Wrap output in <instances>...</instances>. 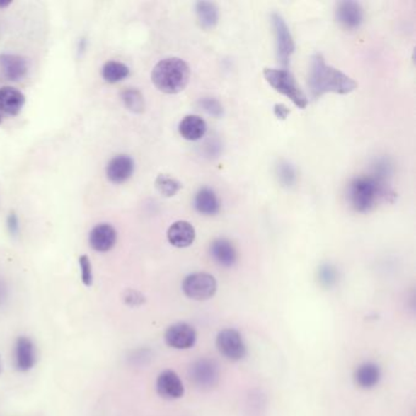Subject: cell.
Masks as SVG:
<instances>
[{
    "label": "cell",
    "mask_w": 416,
    "mask_h": 416,
    "mask_svg": "<svg viewBox=\"0 0 416 416\" xmlns=\"http://www.w3.org/2000/svg\"><path fill=\"white\" fill-rule=\"evenodd\" d=\"M195 230L192 224L185 220L173 222L168 230V243L176 248H187L193 244Z\"/></svg>",
    "instance_id": "2e32d148"
},
{
    "label": "cell",
    "mask_w": 416,
    "mask_h": 416,
    "mask_svg": "<svg viewBox=\"0 0 416 416\" xmlns=\"http://www.w3.org/2000/svg\"><path fill=\"white\" fill-rule=\"evenodd\" d=\"M182 291L193 301H208L215 296L217 281L213 275L207 272H195L187 276L182 282Z\"/></svg>",
    "instance_id": "5b68a950"
},
{
    "label": "cell",
    "mask_w": 416,
    "mask_h": 416,
    "mask_svg": "<svg viewBox=\"0 0 416 416\" xmlns=\"http://www.w3.org/2000/svg\"><path fill=\"white\" fill-rule=\"evenodd\" d=\"M264 77L267 81V83L271 87L284 94L291 102L299 108V109H306L308 107V97L303 92V89L299 87L297 80L294 79L292 72L288 71L286 69H267L264 70Z\"/></svg>",
    "instance_id": "277c9868"
},
{
    "label": "cell",
    "mask_w": 416,
    "mask_h": 416,
    "mask_svg": "<svg viewBox=\"0 0 416 416\" xmlns=\"http://www.w3.org/2000/svg\"><path fill=\"white\" fill-rule=\"evenodd\" d=\"M275 173L279 183L286 188H291L297 183V170L286 160L279 161V164L276 165Z\"/></svg>",
    "instance_id": "cb8c5ba5"
},
{
    "label": "cell",
    "mask_w": 416,
    "mask_h": 416,
    "mask_svg": "<svg viewBox=\"0 0 416 416\" xmlns=\"http://www.w3.org/2000/svg\"><path fill=\"white\" fill-rule=\"evenodd\" d=\"M10 4H11L10 1H8V3H0V8H6V6H9Z\"/></svg>",
    "instance_id": "d6a6232c"
},
{
    "label": "cell",
    "mask_w": 416,
    "mask_h": 416,
    "mask_svg": "<svg viewBox=\"0 0 416 416\" xmlns=\"http://www.w3.org/2000/svg\"><path fill=\"white\" fill-rule=\"evenodd\" d=\"M190 380L200 390H212L220 381V369L214 359L202 358L190 365Z\"/></svg>",
    "instance_id": "52a82bcc"
},
{
    "label": "cell",
    "mask_w": 416,
    "mask_h": 416,
    "mask_svg": "<svg viewBox=\"0 0 416 416\" xmlns=\"http://www.w3.org/2000/svg\"><path fill=\"white\" fill-rule=\"evenodd\" d=\"M381 375V369L377 364L366 362L359 365L355 370V383L362 390H371L380 383Z\"/></svg>",
    "instance_id": "ffe728a7"
},
{
    "label": "cell",
    "mask_w": 416,
    "mask_h": 416,
    "mask_svg": "<svg viewBox=\"0 0 416 416\" xmlns=\"http://www.w3.org/2000/svg\"><path fill=\"white\" fill-rule=\"evenodd\" d=\"M26 102V98L18 89L13 87L0 88V111L6 115H18Z\"/></svg>",
    "instance_id": "d6986e66"
},
{
    "label": "cell",
    "mask_w": 416,
    "mask_h": 416,
    "mask_svg": "<svg viewBox=\"0 0 416 416\" xmlns=\"http://www.w3.org/2000/svg\"><path fill=\"white\" fill-rule=\"evenodd\" d=\"M200 107L207 114L214 116V117H220L224 114V108H222L221 103L219 102L216 98H202L200 100Z\"/></svg>",
    "instance_id": "83f0119b"
},
{
    "label": "cell",
    "mask_w": 416,
    "mask_h": 416,
    "mask_svg": "<svg viewBox=\"0 0 416 416\" xmlns=\"http://www.w3.org/2000/svg\"><path fill=\"white\" fill-rule=\"evenodd\" d=\"M195 13L200 27L205 30H212L219 23V9L216 4L212 1H198L195 3Z\"/></svg>",
    "instance_id": "7402d4cb"
},
{
    "label": "cell",
    "mask_w": 416,
    "mask_h": 416,
    "mask_svg": "<svg viewBox=\"0 0 416 416\" xmlns=\"http://www.w3.org/2000/svg\"><path fill=\"white\" fill-rule=\"evenodd\" d=\"M124 301L127 306H142L143 303L146 301L141 293L133 289H127L124 294Z\"/></svg>",
    "instance_id": "f546056e"
},
{
    "label": "cell",
    "mask_w": 416,
    "mask_h": 416,
    "mask_svg": "<svg viewBox=\"0 0 416 416\" xmlns=\"http://www.w3.org/2000/svg\"><path fill=\"white\" fill-rule=\"evenodd\" d=\"M165 342L173 349H190L197 342V333L190 323H173L165 333Z\"/></svg>",
    "instance_id": "9c48e42d"
},
{
    "label": "cell",
    "mask_w": 416,
    "mask_h": 416,
    "mask_svg": "<svg viewBox=\"0 0 416 416\" xmlns=\"http://www.w3.org/2000/svg\"><path fill=\"white\" fill-rule=\"evenodd\" d=\"M13 360L15 368L18 371H30L36 365V347L28 337H18L13 349Z\"/></svg>",
    "instance_id": "8fae6325"
},
{
    "label": "cell",
    "mask_w": 416,
    "mask_h": 416,
    "mask_svg": "<svg viewBox=\"0 0 416 416\" xmlns=\"http://www.w3.org/2000/svg\"><path fill=\"white\" fill-rule=\"evenodd\" d=\"M156 392L161 398L166 400H175L183 397L185 386L176 372L173 370H164L160 372L156 379Z\"/></svg>",
    "instance_id": "30bf717a"
},
{
    "label": "cell",
    "mask_w": 416,
    "mask_h": 416,
    "mask_svg": "<svg viewBox=\"0 0 416 416\" xmlns=\"http://www.w3.org/2000/svg\"><path fill=\"white\" fill-rule=\"evenodd\" d=\"M394 195L387 181L374 175L354 178L347 188V200L357 213H368L380 202H386Z\"/></svg>",
    "instance_id": "7a4b0ae2"
},
{
    "label": "cell",
    "mask_w": 416,
    "mask_h": 416,
    "mask_svg": "<svg viewBox=\"0 0 416 416\" xmlns=\"http://www.w3.org/2000/svg\"><path fill=\"white\" fill-rule=\"evenodd\" d=\"M122 100H124L125 107L127 108L129 111L134 112V114H141L146 108L144 98L137 89L129 88L124 91L122 92Z\"/></svg>",
    "instance_id": "484cf974"
},
{
    "label": "cell",
    "mask_w": 416,
    "mask_h": 416,
    "mask_svg": "<svg viewBox=\"0 0 416 416\" xmlns=\"http://www.w3.org/2000/svg\"><path fill=\"white\" fill-rule=\"evenodd\" d=\"M308 87L313 98L326 93L348 94L358 88L352 77L330 67L321 54H315L310 62Z\"/></svg>",
    "instance_id": "6da1fadb"
},
{
    "label": "cell",
    "mask_w": 416,
    "mask_h": 416,
    "mask_svg": "<svg viewBox=\"0 0 416 416\" xmlns=\"http://www.w3.org/2000/svg\"><path fill=\"white\" fill-rule=\"evenodd\" d=\"M88 241L96 252H109L116 244L117 232L110 224H99L89 232Z\"/></svg>",
    "instance_id": "5bb4252c"
},
{
    "label": "cell",
    "mask_w": 416,
    "mask_h": 416,
    "mask_svg": "<svg viewBox=\"0 0 416 416\" xmlns=\"http://www.w3.org/2000/svg\"><path fill=\"white\" fill-rule=\"evenodd\" d=\"M190 69L185 60L166 58L160 60L151 71V82L160 92L178 94L190 82Z\"/></svg>",
    "instance_id": "3957f363"
},
{
    "label": "cell",
    "mask_w": 416,
    "mask_h": 416,
    "mask_svg": "<svg viewBox=\"0 0 416 416\" xmlns=\"http://www.w3.org/2000/svg\"><path fill=\"white\" fill-rule=\"evenodd\" d=\"M0 67L4 76L9 81L18 82L23 80L28 71V64L26 58L16 54H1L0 55Z\"/></svg>",
    "instance_id": "e0dca14e"
},
{
    "label": "cell",
    "mask_w": 416,
    "mask_h": 416,
    "mask_svg": "<svg viewBox=\"0 0 416 416\" xmlns=\"http://www.w3.org/2000/svg\"><path fill=\"white\" fill-rule=\"evenodd\" d=\"M274 112L277 119L284 120L289 114V109L284 104H276L274 108Z\"/></svg>",
    "instance_id": "4dcf8cb0"
},
{
    "label": "cell",
    "mask_w": 416,
    "mask_h": 416,
    "mask_svg": "<svg viewBox=\"0 0 416 416\" xmlns=\"http://www.w3.org/2000/svg\"><path fill=\"white\" fill-rule=\"evenodd\" d=\"M217 350L230 362H239L247 357V345L235 328H225L216 337Z\"/></svg>",
    "instance_id": "ba28073f"
},
{
    "label": "cell",
    "mask_w": 416,
    "mask_h": 416,
    "mask_svg": "<svg viewBox=\"0 0 416 416\" xmlns=\"http://www.w3.org/2000/svg\"><path fill=\"white\" fill-rule=\"evenodd\" d=\"M129 75V69L124 62L109 60L103 65L102 76L108 83H117Z\"/></svg>",
    "instance_id": "603a6c76"
},
{
    "label": "cell",
    "mask_w": 416,
    "mask_h": 416,
    "mask_svg": "<svg viewBox=\"0 0 416 416\" xmlns=\"http://www.w3.org/2000/svg\"><path fill=\"white\" fill-rule=\"evenodd\" d=\"M81 267V279L84 286L91 287L93 284V271H92V264L87 255H81L79 259Z\"/></svg>",
    "instance_id": "f1b7e54d"
},
{
    "label": "cell",
    "mask_w": 416,
    "mask_h": 416,
    "mask_svg": "<svg viewBox=\"0 0 416 416\" xmlns=\"http://www.w3.org/2000/svg\"><path fill=\"white\" fill-rule=\"evenodd\" d=\"M1 120H3V116H1V111H0V122H1Z\"/></svg>",
    "instance_id": "e575fe53"
},
{
    "label": "cell",
    "mask_w": 416,
    "mask_h": 416,
    "mask_svg": "<svg viewBox=\"0 0 416 416\" xmlns=\"http://www.w3.org/2000/svg\"><path fill=\"white\" fill-rule=\"evenodd\" d=\"M195 208L198 213L207 216H213L220 212L221 204L217 198L216 193L212 188L203 187L195 195Z\"/></svg>",
    "instance_id": "44dd1931"
},
{
    "label": "cell",
    "mask_w": 416,
    "mask_h": 416,
    "mask_svg": "<svg viewBox=\"0 0 416 416\" xmlns=\"http://www.w3.org/2000/svg\"><path fill=\"white\" fill-rule=\"evenodd\" d=\"M134 171V161L129 155L120 154L108 163L107 178L114 185H121L131 178Z\"/></svg>",
    "instance_id": "7c38bea8"
},
{
    "label": "cell",
    "mask_w": 416,
    "mask_h": 416,
    "mask_svg": "<svg viewBox=\"0 0 416 416\" xmlns=\"http://www.w3.org/2000/svg\"><path fill=\"white\" fill-rule=\"evenodd\" d=\"M9 229L11 233H16L18 231V217L15 216V214H10L9 216Z\"/></svg>",
    "instance_id": "1f68e13d"
},
{
    "label": "cell",
    "mask_w": 416,
    "mask_h": 416,
    "mask_svg": "<svg viewBox=\"0 0 416 416\" xmlns=\"http://www.w3.org/2000/svg\"><path fill=\"white\" fill-rule=\"evenodd\" d=\"M155 187H156V190H159L160 195H164L166 198H171L178 193V190H181L183 186H182L181 182L178 181L176 178L164 175V173H160L155 180Z\"/></svg>",
    "instance_id": "d4e9b609"
},
{
    "label": "cell",
    "mask_w": 416,
    "mask_h": 416,
    "mask_svg": "<svg viewBox=\"0 0 416 416\" xmlns=\"http://www.w3.org/2000/svg\"><path fill=\"white\" fill-rule=\"evenodd\" d=\"M318 277H319L320 284L323 287L331 288L338 281V272H337L336 267L331 264H323L319 267Z\"/></svg>",
    "instance_id": "4316f807"
},
{
    "label": "cell",
    "mask_w": 416,
    "mask_h": 416,
    "mask_svg": "<svg viewBox=\"0 0 416 416\" xmlns=\"http://www.w3.org/2000/svg\"><path fill=\"white\" fill-rule=\"evenodd\" d=\"M207 129L208 126L205 120L198 115L185 116L178 125V132L181 134V137L190 142L202 139L205 136Z\"/></svg>",
    "instance_id": "ac0fdd59"
},
{
    "label": "cell",
    "mask_w": 416,
    "mask_h": 416,
    "mask_svg": "<svg viewBox=\"0 0 416 416\" xmlns=\"http://www.w3.org/2000/svg\"><path fill=\"white\" fill-rule=\"evenodd\" d=\"M336 18L338 23L347 30H355L363 23V6L353 0L341 1L337 5Z\"/></svg>",
    "instance_id": "4fadbf2b"
},
{
    "label": "cell",
    "mask_w": 416,
    "mask_h": 416,
    "mask_svg": "<svg viewBox=\"0 0 416 416\" xmlns=\"http://www.w3.org/2000/svg\"><path fill=\"white\" fill-rule=\"evenodd\" d=\"M209 250L214 262L222 267H232L238 259L235 245L226 238H217L213 241Z\"/></svg>",
    "instance_id": "9a60e30c"
},
{
    "label": "cell",
    "mask_w": 416,
    "mask_h": 416,
    "mask_svg": "<svg viewBox=\"0 0 416 416\" xmlns=\"http://www.w3.org/2000/svg\"><path fill=\"white\" fill-rule=\"evenodd\" d=\"M3 371V364H1V357H0V374Z\"/></svg>",
    "instance_id": "836d02e7"
},
{
    "label": "cell",
    "mask_w": 416,
    "mask_h": 416,
    "mask_svg": "<svg viewBox=\"0 0 416 416\" xmlns=\"http://www.w3.org/2000/svg\"><path fill=\"white\" fill-rule=\"evenodd\" d=\"M271 25L274 30L275 45H276V57L282 67H287L294 53V40L292 33L288 28L287 23L279 13H271Z\"/></svg>",
    "instance_id": "8992f818"
}]
</instances>
